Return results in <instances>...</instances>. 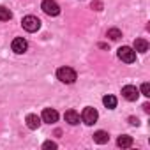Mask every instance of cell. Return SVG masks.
Wrapping results in <instances>:
<instances>
[{
	"label": "cell",
	"mask_w": 150,
	"mask_h": 150,
	"mask_svg": "<svg viewBox=\"0 0 150 150\" xmlns=\"http://www.w3.org/2000/svg\"><path fill=\"white\" fill-rule=\"evenodd\" d=\"M57 78L62 81V83H67V85H71V83H74L76 81V71L74 69H71V67H60L58 71H57Z\"/></svg>",
	"instance_id": "6da1fadb"
},
{
	"label": "cell",
	"mask_w": 150,
	"mask_h": 150,
	"mask_svg": "<svg viewBox=\"0 0 150 150\" xmlns=\"http://www.w3.org/2000/svg\"><path fill=\"white\" fill-rule=\"evenodd\" d=\"M21 25L27 32H37L41 28V20L35 18V16H25L21 20Z\"/></svg>",
	"instance_id": "7a4b0ae2"
},
{
	"label": "cell",
	"mask_w": 150,
	"mask_h": 150,
	"mask_svg": "<svg viewBox=\"0 0 150 150\" xmlns=\"http://www.w3.org/2000/svg\"><path fill=\"white\" fill-rule=\"evenodd\" d=\"M118 58L125 64H132L136 60V51L131 46H122V48H118Z\"/></svg>",
	"instance_id": "3957f363"
},
{
	"label": "cell",
	"mask_w": 150,
	"mask_h": 150,
	"mask_svg": "<svg viewBox=\"0 0 150 150\" xmlns=\"http://www.w3.org/2000/svg\"><path fill=\"white\" fill-rule=\"evenodd\" d=\"M41 9H42L48 16H58V14H60V6L55 2V0H42Z\"/></svg>",
	"instance_id": "277c9868"
},
{
	"label": "cell",
	"mask_w": 150,
	"mask_h": 150,
	"mask_svg": "<svg viewBox=\"0 0 150 150\" xmlns=\"http://www.w3.org/2000/svg\"><path fill=\"white\" fill-rule=\"evenodd\" d=\"M97 118H99V113H97V110L96 108H85L83 110V113H81V120L87 124V125H94L96 122H97Z\"/></svg>",
	"instance_id": "5b68a950"
},
{
	"label": "cell",
	"mask_w": 150,
	"mask_h": 150,
	"mask_svg": "<svg viewBox=\"0 0 150 150\" xmlns=\"http://www.w3.org/2000/svg\"><path fill=\"white\" fill-rule=\"evenodd\" d=\"M41 120L46 122V124H55L58 120V111L53 110V108H44L42 115H41Z\"/></svg>",
	"instance_id": "8992f818"
},
{
	"label": "cell",
	"mask_w": 150,
	"mask_h": 150,
	"mask_svg": "<svg viewBox=\"0 0 150 150\" xmlns=\"http://www.w3.org/2000/svg\"><path fill=\"white\" fill-rule=\"evenodd\" d=\"M11 48H13V51H14V53L21 55V53H25V51H27V48H28V42H27V39H23V37H16V39L13 41Z\"/></svg>",
	"instance_id": "52a82bcc"
},
{
	"label": "cell",
	"mask_w": 150,
	"mask_h": 150,
	"mask_svg": "<svg viewBox=\"0 0 150 150\" xmlns=\"http://www.w3.org/2000/svg\"><path fill=\"white\" fill-rule=\"evenodd\" d=\"M122 96H124V99H127V101H136L138 96H139V90H138L136 87H132V85H125V87L122 88Z\"/></svg>",
	"instance_id": "ba28073f"
},
{
	"label": "cell",
	"mask_w": 150,
	"mask_h": 150,
	"mask_svg": "<svg viewBox=\"0 0 150 150\" xmlns=\"http://www.w3.org/2000/svg\"><path fill=\"white\" fill-rule=\"evenodd\" d=\"M64 118H65V122L71 124V125H78V124H80V115L74 111V110H67V111L64 113Z\"/></svg>",
	"instance_id": "9c48e42d"
},
{
	"label": "cell",
	"mask_w": 150,
	"mask_h": 150,
	"mask_svg": "<svg viewBox=\"0 0 150 150\" xmlns=\"http://www.w3.org/2000/svg\"><path fill=\"white\" fill-rule=\"evenodd\" d=\"M25 122H27V127L32 129V131H34V129H39V125H41V118H39L37 115H32V113L27 115V120H25Z\"/></svg>",
	"instance_id": "30bf717a"
},
{
	"label": "cell",
	"mask_w": 150,
	"mask_h": 150,
	"mask_svg": "<svg viewBox=\"0 0 150 150\" xmlns=\"http://www.w3.org/2000/svg\"><path fill=\"white\" fill-rule=\"evenodd\" d=\"M94 141L99 143V145H104V143L110 141V134L106 131H97V132H94Z\"/></svg>",
	"instance_id": "8fae6325"
},
{
	"label": "cell",
	"mask_w": 150,
	"mask_h": 150,
	"mask_svg": "<svg viewBox=\"0 0 150 150\" xmlns=\"http://www.w3.org/2000/svg\"><path fill=\"white\" fill-rule=\"evenodd\" d=\"M134 51H138V53H146L148 51V42L145 41V39H136L134 41V48H132Z\"/></svg>",
	"instance_id": "7c38bea8"
},
{
	"label": "cell",
	"mask_w": 150,
	"mask_h": 150,
	"mask_svg": "<svg viewBox=\"0 0 150 150\" xmlns=\"http://www.w3.org/2000/svg\"><path fill=\"white\" fill-rule=\"evenodd\" d=\"M117 145H118V146H122V148H129V146H132V138H131V136H127V134H122V136H118Z\"/></svg>",
	"instance_id": "4fadbf2b"
},
{
	"label": "cell",
	"mask_w": 150,
	"mask_h": 150,
	"mask_svg": "<svg viewBox=\"0 0 150 150\" xmlns=\"http://www.w3.org/2000/svg\"><path fill=\"white\" fill-rule=\"evenodd\" d=\"M103 104L108 110H113V108H117V97L115 96H104L103 97Z\"/></svg>",
	"instance_id": "5bb4252c"
},
{
	"label": "cell",
	"mask_w": 150,
	"mask_h": 150,
	"mask_svg": "<svg viewBox=\"0 0 150 150\" xmlns=\"http://www.w3.org/2000/svg\"><path fill=\"white\" fill-rule=\"evenodd\" d=\"M11 18H13L11 11L7 7H4V6H0V21H9Z\"/></svg>",
	"instance_id": "9a60e30c"
},
{
	"label": "cell",
	"mask_w": 150,
	"mask_h": 150,
	"mask_svg": "<svg viewBox=\"0 0 150 150\" xmlns=\"http://www.w3.org/2000/svg\"><path fill=\"white\" fill-rule=\"evenodd\" d=\"M108 37H110L111 41H118V39L122 37V32H120L118 28H110V30H108Z\"/></svg>",
	"instance_id": "2e32d148"
},
{
	"label": "cell",
	"mask_w": 150,
	"mask_h": 150,
	"mask_svg": "<svg viewBox=\"0 0 150 150\" xmlns=\"http://www.w3.org/2000/svg\"><path fill=\"white\" fill-rule=\"evenodd\" d=\"M141 94H143L145 97H150V85H148V83H143V85H141Z\"/></svg>",
	"instance_id": "e0dca14e"
},
{
	"label": "cell",
	"mask_w": 150,
	"mask_h": 150,
	"mask_svg": "<svg viewBox=\"0 0 150 150\" xmlns=\"http://www.w3.org/2000/svg\"><path fill=\"white\" fill-rule=\"evenodd\" d=\"M42 148H46V150H50V148H57V143H55V141H46V143L42 145Z\"/></svg>",
	"instance_id": "ac0fdd59"
},
{
	"label": "cell",
	"mask_w": 150,
	"mask_h": 150,
	"mask_svg": "<svg viewBox=\"0 0 150 150\" xmlns=\"http://www.w3.org/2000/svg\"><path fill=\"white\" fill-rule=\"evenodd\" d=\"M92 9L101 11V9H103V4H101V2H92Z\"/></svg>",
	"instance_id": "d6986e66"
},
{
	"label": "cell",
	"mask_w": 150,
	"mask_h": 150,
	"mask_svg": "<svg viewBox=\"0 0 150 150\" xmlns=\"http://www.w3.org/2000/svg\"><path fill=\"white\" fill-rule=\"evenodd\" d=\"M129 122H131L132 125H138V124H139V120H138V118H134V117H131V118H129Z\"/></svg>",
	"instance_id": "ffe728a7"
},
{
	"label": "cell",
	"mask_w": 150,
	"mask_h": 150,
	"mask_svg": "<svg viewBox=\"0 0 150 150\" xmlns=\"http://www.w3.org/2000/svg\"><path fill=\"white\" fill-rule=\"evenodd\" d=\"M143 110H145V113H150V104H148V103L143 104Z\"/></svg>",
	"instance_id": "44dd1931"
}]
</instances>
